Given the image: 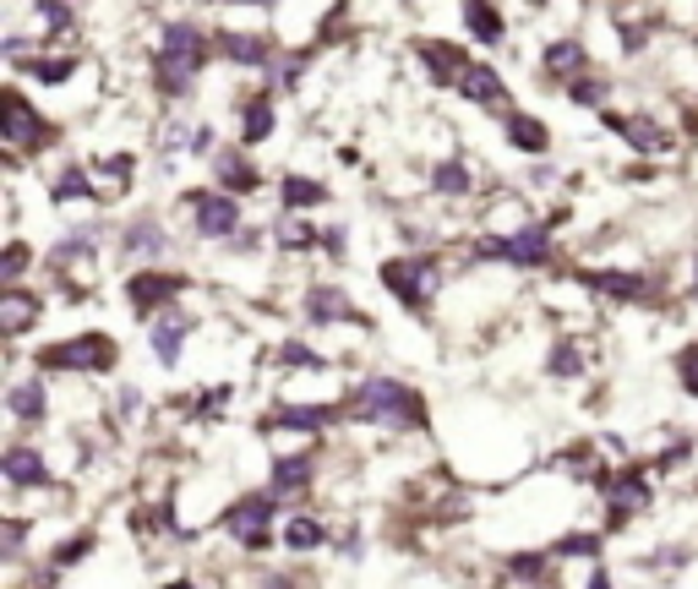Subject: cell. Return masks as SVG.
<instances>
[{"instance_id":"6da1fadb","label":"cell","mask_w":698,"mask_h":589,"mask_svg":"<svg viewBox=\"0 0 698 589\" xmlns=\"http://www.w3.org/2000/svg\"><path fill=\"white\" fill-rule=\"evenodd\" d=\"M344 415H355V420H366V426H421V420H426V404L404 388V383H393V377H366L361 388L344 398Z\"/></svg>"},{"instance_id":"7a4b0ae2","label":"cell","mask_w":698,"mask_h":589,"mask_svg":"<svg viewBox=\"0 0 698 589\" xmlns=\"http://www.w3.org/2000/svg\"><path fill=\"white\" fill-rule=\"evenodd\" d=\"M208 33L196 28V22H164V33H159V55H153V71H159V82L170 88V93H186L191 82H196V71L208 61Z\"/></svg>"},{"instance_id":"3957f363","label":"cell","mask_w":698,"mask_h":589,"mask_svg":"<svg viewBox=\"0 0 698 589\" xmlns=\"http://www.w3.org/2000/svg\"><path fill=\"white\" fill-rule=\"evenodd\" d=\"M39 366L44 372H110L115 366V344L104 338V333H77L71 344H50V349H39Z\"/></svg>"},{"instance_id":"277c9868","label":"cell","mask_w":698,"mask_h":589,"mask_svg":"<svg viewBox=\"0 0 698 589\" xmlns=\"http://www.w3.org/2000/svg\"><path fill=\"white\" fill-rule=\"evenodd\" d=\"M382 284L404 301V306H426L432 290H437V262L432 257H398L382 267Z\"/></svg>"},{"instance_id":"5b68a950","label":"cell","mask_w":698,"mask_h":589,"mask_svg":"<svg viewBox=\"0 0 698 589\" xmlns=\"http://www.w3.org/2000/svg\"><path fill=\"white\" fill-rule=\"evenodd\" d=\"M0 136H6V148H17V153H33V148H44L50 142V126H44V115L11 88L6 93V115H0Z\"/></svg>"},{"instance_id":"8992f818","label":"cell","mask_w":698,"mask_h":589,"mask_svg":"<svg viewBox=\"0 0 698 589\" xmlns=\"http://www.w3.org/2000/svg\"><path fill=\"white\" fill-rule=\"evenodd\" d=\"M191 213H196V235L202 241H230L241 230V202L224 192H191Z\"/></svg>"},{"instance_id":"52a82bcc","label":"cell","mask_w":698,"mask_h":589,"mask_svg":"<svg viewBox=\"0 0 698 589\" xmlns=\"http://www.w3.org/2000/svg\"><path fill=\"white\" fill-rule=\"evenodd\" d=\"M273 497H246V502H235L230 514H224V529L246 546V551H262L267 546V529H273Z\"/></svg>"},{"instance_id":"ba28073f","label":"cell","mask_w":698,"mask_h":589,"mask_svg":"<svg viewBox=\"0 0 698 589\" xmlns=\"http://www.w3.org/2000/svg\"><path fill=\"white\" fill-rule=\"evenodd\" d=\"M480 257L513 262V267H540V262L552 257V235L546 230H518L508 241H480Z\"/></svg>"},{"instance_id":"9c48e42d","label":"cell","mask_w":698,"mask_h":589,"mask_svg":"<svg viewBox=\"0 0 698 589\" xmlns=\"http://www.w3.org/2000/svg\"><path fill=\"white\" fill-rule=\"evenodd\" d=\"M44 317V295H33V290H0V333L6 338H22L28 327Z\"/></svg>"},{"instance_id":"30bf717a","label":"cell","mask_w":698,"mask_h":589,"mask_svg":"<svg viewBox=\"0 0 698 589\" xmlns=\"http://www.w3.org/2000/svg\"><path fill=\"white\" fill-rule=\"evenodd\" d=\"M175 295H181V278H175V273H131L127 278L131 312H153V306H164V301H175Z\"/></svg>"},{"instance_id":"8fae6325","label":"cell","mask_w":698,"mask_h":589,"mask_svg":"<svg viewBox=\"0 0 698 589\" xmlns=\"http://www.w3.org/2000/svg\"><path fill=\"white\" fill-rule=\"evenodd\" d=\"M638 508H649V480L638 469H628V475H617L606 486V514H611V524H623V519H634Z\"/></svg>"},{"instance_id":"7c38bea8","label":"cell","mask_w":698,"mask_h":589,"mask_svg":"<svg viewBox=\"0 0 698 589\" xmlns=\"http://www.w3.org/2000/svg\"><path fill=\"white\" fill-rule=\"evenodd\" d=\"M6 409H11V420H17V426H39V420H44V409H50L44 377H22V383H11V388H6Z\"/></svg>"},{"instance_id":"4fadbf2b","label":"cell","mask_w":698,"mask_h":589,"mask_svg":"<svg viewBox=\"0 0 698 589\" xmlns=\"http://www.w3.org/2000/svg\"><path fill=\"white\" fill-rule=\"evenodd\" d=\"M458 88H464V99H469V104H486V110H508V88H503V77H497L492 65H469V71L458 77Z\"/></svg>"},{"instance_id":"5bb4252c","label":"cell","mask_w":698,"mask_h":589,"mask_svg":"<svg viewBox=\"0 0 698 589\" xmlns=\"http://www.w3.org/2000/svg\"><path fill=\"white\" fill-rule=\"evenodd\" d=\"M213 181H219V192H224V196H235V192H256V186H262L256 164H246L241 153H219V159H213Z\"/></svg>"},{"instance_id":"9a60e30c","label":"cell","mask_w":698,"mask_h":589,"mask_svg":"<svg viewBox=\"0 0 698 589\" xmlns=\"http://www.w3.org/2000/svg\"><path fill=\"white\" fill-rule=\"evenodd\" d=\"M121 241H127V257H159V252H170L164 224H159V219H148V213H142V219H131Z\"/></svg>"},{"instance_id":"2e32d148","label":"cell","mask_w":698,"mask_h":589,"mask_svg":"<svg viewBox=\"0 0 698 589\" xmlns=\"http://www.w3.org/2000/svg\"><path fill=\"white\" fill-rule=\"evenodd\" d=\"M306 317H312V323H338V317H355V306H350L344 290L317 284V290H306Z\"/></svg>"},{"instance_id":"e0dca14e","label":"cell","mask_w":698,"mask_h":589,"mask_svg":"<svg viewBox=\"0 0 698 589\" xmlns=\"http://www.w3.org/2000/svg\"><path fill=\"white\" fill-rule=\"evenodd\" d=\"M44 475H50V464H44V454H33V448H6V480L11 486H44Z\"/></svg>"},{"instance_id":"ac0fdd59","label":"cell","mask_w":698,"mask_h":589,"mask_svg":"<svg viewBox=\"0 0 698 589\" xmlns=\"http://www.w3.org/2000/svg\"><path fill=\"white\" fill-rule=\"evenodd\" d=\"M219 50L241 65H267V39H262V33H235V28H224V33H219Z\"/></svg>"},{"instance_id":"d6986e66","label":"cell","mask_w":698,"mask_h":589,"mask_svg":"<svg viewBox=\"0 0 698 589\" xmlns=\"http://www.w3.org/2000/svg\"><path fill=\"white\" fill-rule=\"evenodd\" d=\"M186 317H159L153 323V355L164 360V366H175L181 360V349H186Z\"/></svg>"},{"instance_id":"ffe728a7","label":"cell","mask_w":698,"mask_h":589,"mask_svg":"<svg viewBox=\"0 0 698 589\" xmlns=\"http://www.w3.org/2000/svg\"><path fill=\"white\" fill-rule=\"evenodd\" d=\"M327 420H333L327 404H284V409L273 415V426H290V431H322Z\"/></svg>"},{"instance_id":"44dd1931","label":"cell","mask_w":698,"mask_h":589,"mask_svg":"<svg viewBox=\"0 0 698 589\" xmlns=\"http://www.w3.org/2000/svg\"><path fill=\"white\" fill-rule=\"evenodd\" d=\"M578 284H589V290H600V295H617V301L644 295V278H638V273H578Z\"/></svg>"},{"instance_id":"7402d4cb","label":"cell","mask_w":698,"mask_h":589,"mask_svg":"<svg viewBox=\"0 0 698 589\" xmlns=\"http://www.w3.org/2000/svg\"><path fill=\"white\" fill-rule=\"evenodd\" d=\"M546 71H552V77H578V71H584V44H578V39H557V44L546 50Z\"/></svg>"},{"instance_id":"603a6c76","label":"cell","mask_w":698,"mask_h":589,"mask_svg":"<svg viewBox=\"0 0 698 589\" xmlns=\"http://www.w3.org/2000/svg\"><path fill=\"white\" fill-rule=\"evenodd\" d=\"M464 22H469V33H475L480 44H497V39H503V11H497V6H464Z\"/></svg>"},{"instance_id":"cb8c5ba5","label":"cell","mask_w":698,"mask_h":589,"mask_svg":"<svg viewBox=\"0 0 698 589\" xmlns=\"http://www.w3.org/2000/svg\"><path fill=\"white\" fill-rule=\"evenodd\" d=\"M306 480H312V458H279V464H273V491H279V497L301 491Z\"/></svg>"},{"instance_id":"d4e9b609","label":"cell","mask_w":698,"mask_h":589,"mask_svg":"<svg viewBox=\"0 0 698 589\" xmlns=\"http://www.w3.org/2000/svg\"><path fill=\"white\" fill-rule=\"evenodd\" d=\"M606 126H617L628 142H634L638 153H655V148H666V131L655 126V121H606Z\"/></svg>"},{"instance_id":"484cf974","label":"cell","mask_w":698,"mask_h":589,"mask_svg":"<svg viewBox=\"0 0 698 589\" xmlns=\"http://www.w3.org/2000/svg\"><path fill=\"white\" fill-rule=\"evenodd\" d=\"M322 181H301V175H290V181H284V207H290V213H306V207H317L322 202Z\"/></svg>"},{"instance_id":"4316f807","label":"cell","mask_w":698,"mask_h":589,"mask_svg":"<svg viewBox=\"0 0 698 589\" xmlns=\"http://www.w3.org/2000/svg\"><path fill=\"white\" fill-rule=\"evenodd\" d=\"M241 136H246V142H262V136H273V104H267V99H246V121H241Z\"/></svg>"},{"instance_id":"83f0119b","label":"cell","mask_w":698,"mask_h":589,"mask_svg":"<svg viewBox=\"0 0 698 589\" xmlns=\"http://www.w3.org/2000/svg\"><path fill=\"white\" fill-rule=\"evenodd\" d=\"M508 136L518 142V148H529V153H546V148H552L546 126H540V121H529V115H513V121H508Z\"/></svg>"},{"instance_id":"f1b7e54d","label":"cell","mask_w":698,"mask_h":589,"mask_svg":"<svg viewBox=\"0 0 698 589\" xmlns=\"http://www.w3.org/2000/svg\"><path fill=\"white\" fill-rule=\"evenodd\" d=\"M284 546H290V551H312V546H322V524L306 519V514H301V519H290V524H284Z\"/></svg>"},{"instance_id":"f546056e","label":"cell","mask_w":698,"mask_h":589,"mask_svg":"<svg viewBox=\"0 0 698 589\" xmlns=\"http://www.w3.org/2000/svg\"><path fill=\"white\" fill-rule=\"evenodd\" d=\"M22 71H28L33 82H50V88H55V82H65V77L77 71V61H65V55H39V61L22 65Z\"/></svg>"},{"instance_id":"4dcf8cb0","label":"cell","mask_w":698,"mask_h":589,"mask_svg":"<svg viewBox=\"0 0 698 589\" xmlns=\"http://www.w3.org/2000/svg\"><path fill=\"white\" fill-rule=\"evenodd\" d=\"M432 181H437V192H447V196H464V192H469V170H464V164H453V159H447V164H437V175H432Z\"/></svg>"},{"instance_id":"1f68e13d","label":"cell","mask_w":698,"mask_h":589,"mask_svg":"<svg viewBox=\"0 0 698 589\" xmlns=\"http://www.w3.org/2000/svg\"><path fill=\"white\" fill-rule=\"evenodd\" d=\"M279 241H284L290 252H306V246H317V230L301 224V219H284V224H279Z\"/></svg>"},{"instance_id":"d6a6232c","label":"cell","mask_w":698,"mask_h":589,"mask_svg":"<svg viewBox=\"0 0 698 589\" xmlns=\"http://www.w3.org/2000/svg\"><path fill=\"white\" fill-rule=\"evenodd\" d=\"M39 22H50V33H71V28H77V11H71V6H55V0H44V6H39Z\"/></svg>"},{"instance_id":"836d02e7","label":"cell","mask_w":698,"mask_h":589,"mask_svg":"<svg viewBox=\"0 0 698 589\" xmlns=\"http://www.w3.org/2000/svg\"><path fill=\"white\" fill-rule=\"evenodd\" d=\"M600 551V535H563L557 540V557H595Z\"/></svg>"},{"instance_id":"e575fe53","label":"cell","mask_w":698,"mask_h":589,"mask_svg":"<svg viewBox=\"0 0 698 589\" xmlns=\"http://www.w3.org/2000/svg\"><path fill=\"white\" fill-rule=\"evenodd\" d=\"M22 267H28V246H11V252H6V262H0V278H6V290H17Z\"/></svg>"},{"instance_id":"d590c367","label":"cell","mask_w":698,"mask_h":589,"mask_svg":"<svg viewBox=\"0 0 698 589\" xmlns=\"http://www.w3.org/2000/svg\"><path fill=\"white\" fill-rule=\"evenodd\" d=\"M600 93H606V82H600V77H584V82H573V99H584V104H595Z\"/></svg>"},{"instance_id":"8d00e7d4","label":"cell","mask_w":698,"mask_h":589,"mask_svg":"<svg viewBox=\"0 0 698 589\" xmlns=\"http://www.w3.org/2000/svg\"><path fill=\"white\" fill-rule=\"evenodd\" d=\"M82 551H93V540H88V535H77V540H65L61 551H55V562H77Z\"/></svg>"},{"instance_id":"74e56055","label":"cell","mask_w":698,"mask_h":589,"mask_svg":"<svg viewBox=\"0 0 698 589\" xmlns=\"http://www.w3.org/2000/svg\"><path fill=\"white\" fill-rule=\"evenodd\" d=\"M563 372H578V349H568V344L552 355V377H563Z\"/></svg>"},{"instance_id":"f35d334b","label":"cell","mask_w":698,"mask_h":589,"mask_svg":"<svg viewBox=\"0 0 698 589\" xmlns=\"http://www.w3.org/2000/svg\"><path fill=\"white\" fill-rule=\"evenodd\" d=\"M540 568H546V557H513V573H518V579H540Z\"/></svg>"},{"instance_id":"ab89813d","label":"cell","mask_w":698,"mask_h":589,"mask_svg":"<svg viewBox=\"0 0 698 589\" xmlns=\"http://www.w3.org/2000/svg\"><path fill=\"white\" fill-rule=\"evenodd\" d=\"M682 383H688V393H698V349L682 355Z\"/></svg>"},{"instance_id":"60d3db41","label":"cell","mask_w":698,"mask_h":589,"mask_svg":"<svg viewBox=\"0 0 698 589\" xmlns=\"http://www.w3.org/2000/svg\"><path fill=\"white\" fill-rule=\"evenodd\" d=\"M262 589H295V585H290L284 573H267V579H262Z\"/></svg>"},{"instance_id":"b9f144b4","label":"cell","mask_w":698,"mask_h":589,"mask_svg":"<svg viewBox=\"0 0 698 589\" xmlns=\"http://www.w3.org/2000/svg\"><path fill=\"white\" fill-rule=\"evenodd\" d=\"M589 589H611V579H606V573H595V579H589Z\"/></svg>"},{"instance_id":"7bdbcfd3","label":"cell","mask_w":698,"mask_h":589,"mask_svg":"<svg viewBox=\"0 0 698 589\" xmlns=\"http://www.w3.org/2000/svg\"><path fill=\"white\" fill-rule=\"evenodd\" d=\"M164 589H196V585H186V579H181V585H164Z\"/></svg>"},{"instance_id":"ee69618b","label":"cell","mask_w":698,"mask_h":589,"mask_svg":"<svg viewBox=\"0 0 698 589\" xmlns=\"http://www.w3.org/2000/svg\"><path fill=\"white\" fill-rule=\"evenodd\" d=\"M694 290H698V262H694Z\"/></svg>"}]
</instances>
